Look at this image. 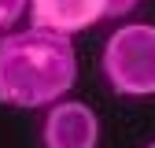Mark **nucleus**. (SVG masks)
I'll use <instances>...</instances> for the list:
<instances>
[{
  "label": "nucleus",
  "mask_w": 155,
  "mask_h": 148,
  "mask_svg": "<svg viewBox=\"0 0 155 148\" xmlns=\"http://www.w3.org/2000/svg\"><path fill=\"white\" fill-rule=\"evenodd\" d=\"M96 144H100V115L89 104L74 96L48 104L41 122V148H96Z\"/></svg>",
  "instance_id": "7ed1b4c3"
},
{
  "label": "nucleus",
  "mask_w": 155,
  "mask_h": 148,
  "mask_svg": "<svg viewBox=\"0 0 155 148\" xmlns=\"http://www.w3.org/2000/svg\"><path fill=\"white\" fill-rule=\"evenodd\" d=\"M78 82L74 37L41 26L0 33V104L37 111L70 96Z\"/></svg>",
  "instance_id": "f257e3e1"
},
{
  "label": "nucleus",
  "mask_w": 155,
  "mask_h": 148,
  "mask_svg": "<svg viewBox=\"0 0 155 148\" xmlns=\"http://www.w3.org/2000/svg\"><path fill=\"white\" fill-rule=\"evenodd\" d=\"M144 148H155V141H148V144H144Z\"/></svg>",
  "instance_id": "423d86ee"
},
{
  "label": "nucleus",
  "mask_w": 155,
  "mask_h": 148,
  "mask_svg": "<svg viewBox=\"0 0 155 148\" xmlns=\"http://www.w3.org/2000/svg\"><path fill=\"white\" fill-rule=\"evenodd\" d=\"M30 11V0H0V33L15 30V22Z\"/></svg>",
  "instance_id": "39448f33"
},
{
  "label": "nucleus",
  "mask_w": 155,
  "mask_h": 148,
  "mask_svg": "<svg viewBox=\"0 0 155 148\" xmlns=\"http://www.w3.org/2000/svg\"><path fill=\"white\" fill-rule=\"evenodd\" d=\"M100 74L114 96H155V22L114 26L100 52Z\"/></svg>",
  "instance_id": "f03ea898"
},
{
  "label": "nucleus",
  "mask_w": 155,
  "mask_h": 148,
  "mask_svg": "<svg viewBox=\"0 0 155 148\" xmlns=\"http://www.w3.org/2000/svg\"><path fill=\"white\" fill-rule=\"evenodd\" d=\"M30 26H41L52 33H85L111 15V0H30Z\"/></svg>",
  "instance_id": "20e7f679"
}]
</instances>
